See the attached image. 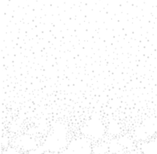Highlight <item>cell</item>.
<instances>
[{"instance_id":"obj_11","label":"cell","mask_w":157,"mask_h":154,"mask_svg":"<svg viewBox=\"0 0 157 154\" xmlns=\"http://www.w3.org/2000/svg\"><path fill=\"white\" fill-rule=\"evenodd\" d=\"M92 154H93V153H92Z\"/></svg>"},{"instance_id":"obj_4","label":"cell","mask_w":157,"mask_h":154,"mask_svg":"<svg viewBox=\"0 0 157 154\" xmlns=\"http://www.w3.org/2000/svg\"><path fill=\"white\" fill-rule=\"evenodd\" d=\"M17 147L19 148L23 149L24 150H29V151H33L37 148V144L36 141L33 138H30L29 136H21L16 141L15 144Z\"/></svg>"},{"instance_id":"obj_6","label":"cell","mask_w":157,"mask_h":154,"mask_svg":"<svg viewBox=\"0 0 157 154\" xmlns=\"http://www.w3.org/2000/svg\"><path fill=\"white\" fill-rule=\"evenodd\" d=\"M109 152V146L108 144L102 143L100 144L93 147V154H108Z\"/></svg>"},{"instance_id":"obj_10","label":"cell","mask_w":157,"mask_h":154,"mask_svg":"<svg viewBox=\"0 0 157 154\" xmlns=\"http://www.w3.org/2000/svg\"><path fill=\"white\" fill-rule=\"evenodd\" d=\"M42 154H63V153H53V152H49V151H47L43 153Z\"/></svg>"},{"instance_id":"obj_3","label":"cell","mask_w":157,"mask_h":154,"mask_svg":"<svg viewBox=\"0 0 157 154\" xmlns=\"http://www.w3.org/2000/svg\"><path fill=\"white\" fill-rule=\"evenodd\" d=\"M105 125L97 118H93L86 122L82 128V132L88 138L100 139L104 136Z\"/></svg>"},{"instance_id":"obj_9","label":"cell","mask_w":157,"mask_h":154,"mask_svg":"<svg viewBox=\"0 0 157 154\" xmlns=\"http://www.w3.org/2000/svg\"><path fill=\"white\" fill-rule=\"evenodd\" d=\"M108 154H111V153H108ZM123 154H143V153H141L138 148H137V149H134V150H129V151H127L126 153H124Z\"/></svg>"},{"instance_id":"obj_1","label":"cell","mask_w":157,"mask_h":154,"mask_svg":"<svg viewBox=\"0 0 157 154\" xmlns=\"http://www.w3.org/2000/svg\"><path fill=\"white\" fill-rule=\"evenodd\" d=\"M67 129L61 123H57L53 127V131L44 141V144L38 146L29 154H42L47 151L53 153H63L67 147Z\"/></svg>"},{"instance_id":"obj_7","label":"cell","mask_w":157,"mask_h":154,"mask_svg":"<svg viewBox=\"0 0 157 154\" xmlns=\"http://www.w3.org/2000/svg\"><path fill=\"white\" fill-rule=\"evenodd\" d=\"M118 142H119V144L122 147H127V148L133 145L132 141L129 138H125V137H123L121 139L118 141Z\"/></svg>"},{"instance_id":"obj_5","label":"cell","mask_w":157,"mask_h":154,"mask_svg":"<svg viewBox=\"0 0 157 154\" xmlns=\"http://www.w3.org/2000/svg\"><path fill=\"white\" fill-rule=\"evenodd\" d=\"M138 149L143 154H157V140L155 138L141 142Z\"/></svg>"},{"instance_id":"obj_2","label":"cell","mask_w":157,"mask_h":154,"mask_svg":"<svg viewBox=\"0 0 157 154\" xmlns=\"http://www.w3.org/2000/svg\"><path fill=\"white\" fill-rule=\"evenodd\" d=\"M93 144L90 138L78 137L68 142L63 154H92Z\"/></svg>"},{"instance_id":"obj_8","label":"cell","mask_w":157,"mask_h":154,"mask_svg":"<svg viewBox=\"0 0 157 154\" xmlns=\"http://www.w3.org/2000/svg\"><path fill=\"white\" fill-rule=\"evenodd\" d=\"M2 154H23L20 150H18L17 149L14 148V147H6L5 150H2Z\"/></svg>"}]
</instances>
